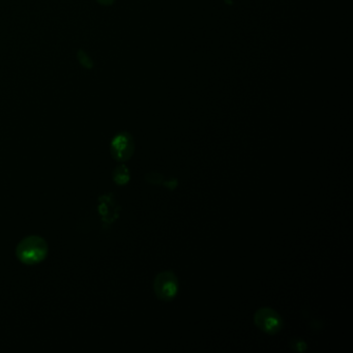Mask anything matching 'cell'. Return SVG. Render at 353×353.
Wrapping results in <instances>:
<instances>
[{"label": "cell", "mask_w": 353, "mask_h": 353, "mask_svg": "<svg viewBox=\"0 0 353 353\" xmlns=\"http://www.w3.org/2000/svg\"><path fill=\"white\" fill-rule=\"evenodd\" d=\"M49 252L46 240L38 235L23 238L16 249L17 258L24 264L32 265L40 263L46 259Z\"/></svg>", "instance_id": "6da1fadb"}, {"label": "cell", "mask_w": 353, "mask_h": 353, "mask_svg": "<svg viewBox=\"0 0 353 353\" xmlns=\"http://www.w3.org/2000/svg\"><path fill=\"white\" fill-rule=\"evenodd\" d=\"M177 276L172 271L159 273L154 281V291L159 300L169 302L173 300L178 292Z\"/></svg>", "instance_id": "7a4b0ae2"}, {"label": "cell", "mask_w": 353, "mask_h": 353, "mask_svg": "<svg viewBox=\"0 0 353 353\" xmlns=\"http://www.w3.org/2000/svg\"><path fill=\"white\" fill-rule=\"evenodd\" d=\"M254 321L260 330L268 334H276L283 328L282 317L271 308L259 309L254 316Z\"/></svg>", "instance_id": "3957f363"}, {"label": "cell", "mask_w": 353, "mask_h": 353, "mask_svg": "<svg viewBox=\"0 0 353 353\" xmlns=\"http://www.w3.org/2000/svg\"><path fill=\"white\" fill-rule=\"evenodd\" d=\"M135 142L131 134L119 133L111 142V154L117 161H126L134 154Z\"/></svg>", "instance_id": "277c9868"}, {"label": "cell", "mask_w": 353, "mask_h": 353, "mask_svg": "<svg viewBox=\"0 0 353 353\" xmlns=\"http://www.w3.org/2000/svg\"><path fill=\"white\" fill-rule=\"evenodd\" d=\"M76 57L80 65L85 69H94L95 62L91 59L89 55L82 49H79L76 53Z\"/></svg>", "instance_id": "5b68a950"}, {"label": "cell", "mask_w": 353, "mask_h": 353, "mask_svg": "<svg viewBox=\"0 0 353 353\" xmlns=\"http://www.w3.org/2000/svg\"><path fill=\"white\" fill-rule=\"evenodd\" d=\"M114 179L118 184H124L129 179L128 170L125 168V166H118L114 172Z\"/></svg>", "instance_id": "8992f818"}, {"label": "cell", "mask_w": 353, "mask_h": 353, "mask_svg": "<svg viewBox=\"0 0 353 353\" xmlns=\"http://www.w3.org/2000/svg\"><path fill=\"white\" fill-rule=\"evenodd\" d=\"M96 2L102 6H105V7H108V6H111V5H113L115 3V0H96Z\"/></svg>", "instance_id": "52a82bcc"}]
</instances>
